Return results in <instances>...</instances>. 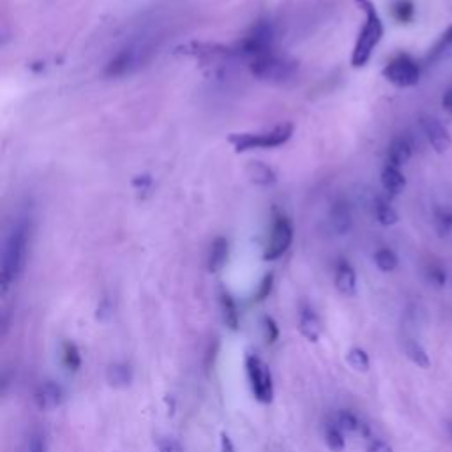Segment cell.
Listing matches in <instances>:
<instances>
[{"label":"cell","instance_id":"6da1fadb","mask_svg":"<svg viewBox=\"0 0 452 452\" xmlns=\"http://www.w3.org/2000/svg\"><path fill=\"white\" fill-rule=\"evenodd\" d=\"M30 232H32V226H30L29 217H18L9 230L4 244V253H2V267H0L2 293H8L9 288L16 283L20 274L23 272L27 254H29Z\"/></svg>","mask_w":452,"mask_h":452},{"label":"cell","instance_id":"7a4b0ae2","mask_svg":"<svg viewBox=\"0 0 452 452\" xmlns=\"http://www.w3.org/2000/svg\"><path fill=\"white\" fill-rule=\"evenodd\" d=\"M360 11L364 13V23L359 30L357 41H355L353 52H351V66L353 68H364L373 57L374 50L384 39V22L378 15L377 8L371 0H355Z\"/></svg>","mask_w":452,"mask_h":452},{"label":"cell","instance_id":"3957f363","mask_svg":"<svg viewBox=\"0 0 452 452\" xmlns=\"http://www.w3.org/2000/svg\"><path fill=\"white\" fill-rule=\"evenodd\" d=\"M156 45L150 38L143 36V38H136L133 41L127 43L126 46L119 50L112 59L108 60L105 68V75L108 78H124V76L133 75L138 71L143 64L149 62L152 57Z\"/></svg>","mask_w":452,"mask_h":452},{"label":"cell","instance_id":"277c9868","mask_svg":"<svg viewBox=\"0 0 452 452\" xmlns=\"http://www.w3.org/2000/svg\"><path fill=\"white\" fill-rule=\"evenodd\" d=\"M293 126L290 122L279 124V126L272 127L269 131L260 133H233L230 135L228 142L235 149V152H249V150H260V149H277L288 143V140L292 138Z\"/></svg>","mask_w":452,"mask_h":452},{"label":"cell","instance_id":"5b68a950","mask_svg":"<svg viewBox=\"0 0 452 452\" xmlns=\"http://www.w3.org/2000/svg\"><path fill=\"white\" fill-rule=\"evenodd\" d=\"M296 69V62L283 59L274 52L263 53V55L249 60L251 75L258 80H263V82H286L288 78H292Z\"/></svg>","mask_w":452,"mask_h":452},{"label":"cell","instance_id":"8992f818","mask_svg":"<svg viewBox=\"0 0 452 452\" xmlns=\"http://www.w3.org/2000/svg\"><path fill=\"white\" fill-rule=\"evenodd\" d=\"M274 27L269 22H260L251 29L249 34L235 46L237 55L253 60L263 53L274 52Z\"/></svg>","mask_w":452,"mask_h":452},{"label":"cell","instance_id":"52a82bcc","mask_svg":"<svg viewBox=\"0 0 452 452\" xmlns=\"http://www.w3.org/2000/svg\"><path fill=\"white\" fill-rule=\"evenodd\" d=\"M381 75L398 89H410L421 82V66L411 57L398 55L387 62Z\"/></svg>","mask_w":452,"mask_h":452},{"label":"cell","instance_id":"ba28073f","mask_svg":"<svg viewBox=\"0 0 452 452\" xmlns=\"http://www.w3.org/2000/svg\"><path fill=\"white\" fill-rule=\"evenodd\" d=\"M293 242V226L292 221L288 219L284 214H276L272 221V228H270L269 240H267L265 251H263V260L265 262H274L279 260Z\"/></svg>","mask_w":452,"mask_h":452},{"label":"cell","instance_id":"9c48e42d","mask_svg":"<svg viewBox=\"0 0 452 452\" xmlns=\"http://www.w3.org/2000/svg\"><path fill=\"white\" fill-rule=\"evenodd\" d=\"M246 371H247V378H249L251 391H253L254 398H256L260 403L269 404L274 398L272 374H270L269 366H267L260 357L247 355Z\"/></svg>","mask_w":452,"mask_h":452},{"label":"cell","instance_id":"30bf717a","mask_svg":"<svg viewBox=\"0 0 452 452\" xmlns=\"http://www.w3.org/2000/svg\"><path fill=\"white\" fill-rule=\"evenodd\" d=\"M175 53L180 55L193 57L203 64H223L228 62L230 59H235L237 50L228 48L223 45H210V43H187V45L179 46Z\"/></svg>","mask_w":452,"mask_h":452},{"label":"cell","instance_id":"8fae6325","mask_svg":"<svg viewBox=\"0 0 452 452\" xmlns=\"http://www.w3.org/2000/svg\"><path fill=\"white\" fill-rule=\"evenodd\" d=\"M421 127L430 142L431 149L437 154H445L452 147V136L447 131V127L433 115L421 117Z\"/></svg>","mask_w":452,"mask_h":452},{"label":"cell","instance_id":"7c38bea8","mask_svg":"<svg viewBox=\"0 0 452 452\" xmlns=\"http://www.w3.org/2000/svg\"><path fill=\"white\" fill-rule=\"evenodd\" d=\"M62 389L53 381H45L36 389L34 403L41 411H52L62 404Z\"/></svg>","mask_w":452,"mask_h":452},{"label":"cell","instance_id":"4fadbf2b","mask_svg":"<svg viewBox=\"0 0 452 452\" xmlns=\"http://www.w3.org/2000/svg\"><path fill=\"white\" fill-rule=\"evenodd\" d=\"M334 284H336L337 292L344 297H353L357 293V274H355V269L347 260H341L337 263L336 274H334Z\"/></svg>","mask_w":452,"mask_h":452},{"label":"cell","instance_id":"5bb4252c","mask_svg":"<svg viewBox=\"0 0 452 452\" xmlns=\"http://www.w3.org/2000/svg\"><path fill=\"white\" fill-rule=\"evenodd\" d=\"M299 330L307 341H311V343H318V341H320L321 333H323V326H321V320L318 318V314L314 313L311 307L304 306L302 309H300Z\"/></svg>","mask_w":452,"mask_h":452},{"label":"cell","instance_id":"9a60e30c","mask_svg":"<svg viewBox=\"0 0 452 452\" xmlns=\"http://www.w3.org/2000/svg\"><path fill=\"white\" fill-rule=\"evenodd\" d=\"M414 156V143L408 136L401 135L398 138L393 140V143L389 145V154H387V163L389 165L398 166V168H403L408 161Z\"/></svg>","mask_w":452,"mask_h":452},{"label":"cell","instance_id":"2e32d148","mask_svg":"<svg viewBox=\"0 0 452 452\" xmlns=\"http://www.w3.org/2000/svg\"><path fill=\"white\" fill-rule=\"evenodd\" d=\"M380 180L385 193L389 196L401 195L404 191V187H407V177H404V173L401 172V168L389 165V163H385L384 170H381L380 173Z\"/></svg>","mask_w":452,"mask_h":452},{"label":"cell","instance_id":"e0dca14e","mask_svg":"<svg viewBox=\"0 0 452 452\" xmlns=\"http://www.w3.org/2000/svg\"><path fill=\"white\" fill-rule=\"evenodd\" d=\"M330 224L334 232L340 235H347L351 230V210L344 200H337L330 210Z\"/></svg>","mask_w":452,"mask_h":452},{"label":"cell","instance_id":"ac0fdd59","mask_svg":"<svg viewBox=\"0 0 452 452\" xmlns=\"http://www.w3.org/2000/svg\"><path fill=\"white\" fill-rule=\"evenodd\" d=\"M403 351H404V355H407V359L410 360V363H414L415 366L421 367V370H430V366H431L430 353H428L426 348L418 343L417 340L404 337Z\"/></svg>","mask_w":452,"mask_h":452},{"label":"cell","instance_id":"d6986e66","mask_svg":"<svg viewBox=\"0 0 452 452\" xmlns=\"http://www.w3.org/2000/svg\"><path fill=\"white\" fill-rule=\"evenodd\" d=\"M246 172L251 182L258 184V186H272V184H276L277 180L276 172H274L269 165L262 163V161H254V163H251V165L247 166Z\"/></svg>","mask_w":452,"mask_h":452},{"label":"cell","instance_id":"ffe728a7","mask_svg":"<svg viewBox=\"0 0 452 452\" xmlns=\"http://www.w3.org/2000/svg\"><path fill=\"white\" fill-rule=\"evenodd\" d=\"M106 378H108L110 385L115 387V389H126L133 381V370L127 364L115 363L106 371Z\"/></svg>","mask_w":452,"mask_h":452},{"label":"cell","instance_id":"44dd1931","mask_svg":"<svg viewBox=\"0 0 452 452\" xmlns=\"http://www.w3.org/2000/svg\"><path fill=\"white\" fill-rule=\"evenodd\" d=\"M373 214L381 226H393V224H396L398 219H400L396 209H394L384 196H377V198H374Z\"/></svg>","mask_w":452,"mask_h":452},{"label":"cell","instance_id":"7402d4cb","mask_svg":"<svg viewBox=\"0 0 452 452\" xmlns=\"http://www.w3.org/2000/svg\"><path fill=\"white\" fill-rule=\"evenodd\" d=\"M228 260V240L219 237L212 242L209 253V270L210 272H217L223 269V265Z\"/></svg>","mask_w":452,"mask_h":452},{"label":"cell","instance_id":"603a6c76","mask_svg":"<svg viewBox=\"0 0 452 452\" xmlns=\"http://www.w3.org/2000/svg\"><path fill=\"white\" fill-rule=\"evenodd\" d=\"M451 48H452V25H449L447 29L442 32L438 41L430 48V53L426 55V62L428 64L438 62V60H440Z\"/></svg>","mask_w":452,"mask_h":452},{"label":"cell","instance_id":"cb8c5ba5","mask_svg":"<svg viewBox=\"0 0 452 452\" xmlns=\"http://www.w3.org/2000/svg\"><path fill=\"white\" fill-rule=\"evenodd\" d=\"M438 237H447L452 232V205H438L433 216Z\"/></svg>","mask_w":452,"mask_h":452},{"label":"cell","instance_id":"d4e9b609","mask_svg":"<svg viewBox=\"0 0 452 452\" xmlns=\"http://www.w3.org/2000/svg\"><path fill=\"white\" fill-rule=\"evenodd\" d=\"M221 309H223L224 323L232 330L239 329V311H237L235 300L228 292H221Z\"/></svg>","mask_w":452,"mask_h":452},{"label":"cell","instance_id":"484cf974","mask_svg":"<svg viewBox=\"0 0 452 452\" xmlns=\"http://www.w3.org/2000/svg\"><path fill=\"white\" fill-rule=\"evenodd\" d=\"M374 265L381 270V272H393V270L398 269L400 265V260H398V254L394 253L389 247H380V249L374 251L373 254Z\"/></svg>","mask_w":452,"mask_h":452},{"label":"cell","instance_id":"4316f807","mask_svg":"<svg viewBox=\"0 0 452 452\" xmlns=\"http://www.w3.org/2000/svg\"><path fill=\"white\" fill-rule=\"evenodd\" d=\"M347 363H348V366H350L353 371H357V373H367L371 367V360H370V355H367V351L363 350V348H357V347L348 350Z\"/></svg>","mask_w":452,"mask_h":452},{"label":"cell","instance_id":"83f0119b","mask_svg":"<svg viewBox=\"0 0 452 452\" xmlns=\"http://www.w3.org/2000/svg\"><path fill=\"white\" fill-rule=\"evenodd\" d=\"M391 13H393V18L396 20L398 23H403V25H407V23L414 22L415 4L411 2V0H396V2L393 4Z\"/></svg>","mask_w":452,"mask_h":452},{"label":"cell","instance_id":"f1b7e54d","mask_svg":"<svg viewBox=\"0 0 452 452\" xmlns=\"http://www.w3.org/2000/svg\"><path fill=\"white\" fill-rule=\"evenodd\" d=\"M62 363L69 371H78L82 367V355L78 347L71 341H66L62 347Z\"/></svg>","mask_w":452,"mask_h":452},{"label":"cell","instance_id":"f546056e","mask_svg":"<svg viewBox=\"0 0 452 452\" xmlns=\"http://www.w3.org/2000/svg\"><path fill=\"white\" fill-rule=\"evenodd\" d=\"M326 444L333 452H343L347 447V440H344V431L336 424H329L326 430Z\"/></svg>","mask_w":452,"mask_h":452},{"label":"cell","instance_id":"4dcf8cb0","mask_svg":"<svg viewBox=\"0 0 452 452\" xmlns=\"http://www.w3.org/2000/svg\"><path fill=\"white\" fill-rule=\"evenodd\" d=\"M336 426H340L344 433H355V431L363 430L359 417L348 410H340L336 414Z\"/></svg>","mask_w":452,"mask_h":452},{"label":"cell","instance_id":"1f68e13d","mask_svg":"<svg viewBox=\"0 0 452 452\" xmlns=\"http://www.w3.org/2000/svg\"><path fill=\"white\" fill-rule=\"evenodd\" d=\"M428 276H430L431 283H435L437 286H444V284L447 283V270H445L442 265H437V263L430 267Z\"/></svg>","mask_w":452,"mask_h":452},{"label":"cell","instance_id":"d6a6232c","mask_svg":"<svg viewBox=\"0 0 452 452\" xmlns=\"http://www.w3.org/2000/svg\"><path fill=\"white\" fill-rule=\"evenodd\" d=\"M263 330H265L267 343H274L279 337V327H277V323L270 316L263 318Z\"/></svg>","mask_w":452,"mask_h":452},{"label":"cell","instance_id":"836d02e7","mask_svg":"<svg viewBox=\"0 0 452 452\" xmlns=\"http://www.w3.org/2000/svg\"><path fill=\"white\" fill-rule=\"evenodd\" d=\"M366 452H393V447L380 438H370L366 445Z\"/></svg>","mask_w":452,"mask_h":452},{"label":"cell","instance_id":"e575fe53","mask_svg":"<svg viewBox=\"0 0 452 452\" xmlns=\"http://www.w3.org/2000/svg\"><path fill=\"white\" fill-rule=\"evenodd\" d=\"M272 281H274L272 274H267V276L263 277V281L260 283V288H258V293H256L258 300H263L269 297L270 290H272Z\"/></svg>","mask_w":452,"mask_h":452},{"label":"cell","instance_id":"d590c367","mask_svg":"<svg viewBox=\"0 0 452 452\" xmlns=\"http://www.w3.org/2000/svg\"><path fill=\"white\" fill-rule=\"evenodd\" d=\"M29 452H46V442L41 433H34L30 437Z\"/></svg>","mask_w":452,"mask_h":452},{"label":"cell","instance_id":"8d00e7d4","mask_svg":"<svg viewBox=\"0 0 452 452\" xmlns=\"http://www.w3.org/2000/svg\"><path fill=\"white\" fill-rule=\"evenodd\" d=\"M133 186L136 187V191H149L152 186V179L149 175H138L133 180Z\"/></svg>","mask_w":452,"mask_h":452},{"label":"cell","instance_id":"74e56055","mask_svg":"<svg viewBox=\"0 0 452 452\" xmlns=\"http://www.w3.org/2000/svg\"><path fill=\"white\" fill-rule=\"evenodd\" d=\"M442 108L452 115V89L445 90L444 96H442Z\"/></svg>","mask_w":452,"mask_h":452},{"label":"cell","instance_id":"f35d334b","mask_svg":"<svg viewBox=\"0 0 452 452\" xmlns=\"http://www.w3.org/2000/svg\"><path fill=\"white\" fill-rule=\"evenodd\" d=\"M221 452H235V447L226 433H221Z\"/></svg>","mask_w":452,"mask_h":452},{"label":"cell","instance_id":"ab89813d","mask_svg":"<svg viewBox=\"0 0 452 452\" xmlns=\"http://www.w3.org/2000/svg\"><path fill=\"white\" fill-rule=\"evenodd\" d=\"M159 452H180V449L177 447L172 440H161L159 442Z\"/></svg>","mask_w":452,"mask_h":452},{"label":"cell","instance_id":"60d3db41","mask_svg":"<svg viewBox=\"0 0 452 452\" xmlns=\"http://www.w3.org/2000/svg\"><path fill=\"white\" fill-rule=\"evenodd\" d=\"M449 437H451L452 440V423H449Z\"/></svg>","mask_w":452,"mask_h":452}]
</instances>
